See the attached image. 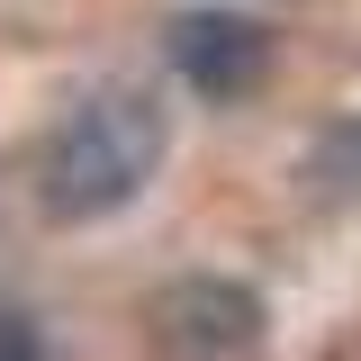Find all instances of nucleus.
Wrapping results in <instances>:
<instances>
[{"instance_id": "f257e3e1", "label": "nucleus", "mask_w": 361, "mask_h": 361, "mask_svg": "<svg viewBox=\"0 0 361 361\" xmlns=\"http://www.w3.org/2000/svg\"><path fill=\"white\" fill-rule=\"evenodd\" d=\"M154 163H163V109L145 90H90L45 145L37 199H45V217L90 226V217H118L154 180Z\"/></svg>"}, {"instance_id": "f03ea898", "label": "nucleus", "mask_w": 361, "mask_h": 361, "mask_svg": "<svg viewBox=\"0 0 361 361\" xmlns=\"http://www.w3.org/2000/svg\"><path fill=\"white\" fill-rule=\"evenodd\" d=\"M262 298L244 280H172L154 298V343L180 361H244L262 353Z\"/></svg>"}, {"instance_id": "7ed1b4c3", "label": "nucleus", "mask_w": 361, "mask_h": 361, "mask_svg": "<svg viewBox=\"0 0 361 361\" xmlns=\"http://www.w3.org/2000/svg\"><path fill=\"white\" fill-rule=\"evenodd\" d=\"M163 45H172V73L199 90V99H253V90L271 82V27L262 18L190 9V18L163 27Z\"/></svg>"}, {"instance_id": "20e7f679", "label": "nucleus", "mask_w": 361, "mask_h": 361, "mask_svg": "<svg viewBox=\"0 0 361 361\" xmlns=\"http://www.w3.org/2000/svg\"><path fill=\"white\" fill-rule=\"evenodd\" d=\"M0 361H45V343H37V325H27V307H9V298H0Z\"/></svg>"}]
</instances>
